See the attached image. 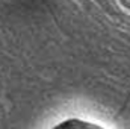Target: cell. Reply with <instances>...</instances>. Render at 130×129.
I'll return each mask as SVG.
<instances>
[]
</instances>
